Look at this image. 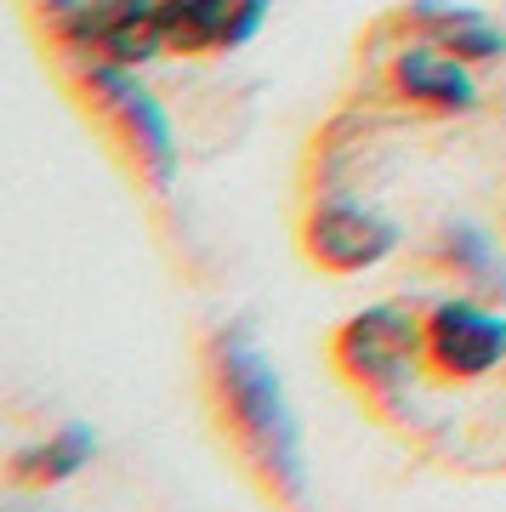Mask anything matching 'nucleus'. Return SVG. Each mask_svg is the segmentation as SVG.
<instances>
[{
  "label": "nucleus",
  "instance_id": "obj_10",
  "mask_svg": "<svg viewBox=\"0 0 506 512\" xmlns=\"http://www.w3.org/2000/svg\"><path fill=\"white\" fill-rule=\"evenodd\" d=\"M165 52H222V0H160Z\"/></svg>",
  "mask_w": 506,
  "mask_h": 512
},
{
  "label": "nucleus",
  "instance_id": "obj_1",
  "mask_svg": "<svg viewBox=\"0 0 506 512\" xmlns=\"http://www.w3.org/2000/svg\"><path fill=\"white\" fill-rule=\"evenodd\" d=\"M211 387H217L222 421L234 427L245 461L273 495L296 501L302 495V427L290 410L285 387L273 376V365L256 353L251 336L222 330L211 342Z\"/></svg>",
  "mask_w": 506,
  "mask_h": 512
},
{
  "label": "nucleus",
  "instance_id": "obj_2",
  "mask_svg": "<svg viewBox=\"0 0 506 512\" xmlns=\"http://www.w3.org/2000/svg\"><path fill=\"white\" fill-rule=\"evenodd\" d=\"M330 353H336V370L353 387H364L381 404H393L410 387L416 365L427 359V319H416V313L398 308V302H381V308L353 313L336 330Z\"/></svg>",
  "mask_w": 506,
  "mask_h": 512
},
{
  "label": "nucleus",
  "instance_id": "obj_6",
  "mask_svg": "<svg viewBox=\"0 0 506 512\" xmlns=\"http://www.w3.org/2000/svg\"><path fill=\"white\" fill-rule=\"evenodd\" d=\"M506 359V319L478 302H438L427 313V365L450 382H472Z\"/></svg>",
  "mask_w": 506,
  "mask_h": 512
},
{
  "label": "nucleus",
  "instance_id": "obj_12",
  "mask_svg": "<svg viewBox=\"0 0 506 512\" xmlns=\"http://www.w3.org/2000/svg\"><path fill=\"white\" fill-rule=\"evenodd\" d=\"M268 6L273 0H222V52L256 40V29L268 23Z\"/></svg>",
  "mask_w": 506,
  "mask_h": 512
},
{
  "label": "nucleus",
  "instance_id": "obj_7",
  "mask_svg": "<svg viewBox=\"0 0 506 512\" xmlns=\"http://www.w3.org/2000/svg\"><path fill=\"white\" fill-rule=\"evenodd\" d=\"M393 92L404 103H416V109H433V114H467L478 103V86H472L467 74V57L444 52L438 40H416V46H404L393 57Z\"/></svg>",
  "mask_w": 506,
  "mask_h": 512
},
{
  "label": "nucleus",
  "instance_id": "obj_9",
  "mask_svg": "<svg viewBox=\"0 0 506 512\" xmlns=\"http://www.w3.org/2000/svg\"><path fill=\"white\" fill-rule=\"evenodd\" d=\"M91 450H97L91 427L69 421V427L52 433L46 444H29V450L12 456V484H63V478H74L91 461Z\"/></svg>",
  "mask_w": 506,
  "mask_h": 512
},
{
  "label": "nucleus",
  "instance_id": "obj_3",
  "mask_svg": "<svg viewBox=\"0 0 506 512\" xmlns=\"http://www.w3.org/2000/svg\"><path fill=\"white\" fill-rule=\"evenodd\" d=\"M86 97L109 114V126L120 131V143L137 154L154 188H165L177 177V137H171V120H165L160 97L148 92L137 69H120V63H86Z\"/></svg>",
  "mask_w": 506,
  "mask_h": 512
},
{
  "label": "nucleus",
  "instance_id": "obj_11",
  "mask_svg": "<svg viewBox=\"0 0 506 512\" xmlns=\"http://www.w3.org/2000/svg\"><path fill=\"white\" fill-rule=\"evenodd\" d=\"M438 256H444L461 279H472L478 291H506V256L489 245V234H478V228H467V222L444 228Z\"/></svg>",
  "mask_w": 506,
  "mask_h": 512
},
{
  "label": "nucleus",
  "instance_id": "obj_4",
  "mask_svg": "<svg viewBox=\"0 0 506 512\" xmlns=\"http://www.w3.org/2000/svg\"><path fill=\"white\" fill-rule=\"evenodd\" d=\"M57 40H63V52L86 57V63L137 69V63L165 52L160 0H86V6L57 29Z\"/></svg>",
  "mask_w": 506,
  "mask_h": 512
},
{
  "label": "nucleus",
  "instance_id": "obj_5",
  "mask_svg": "<svg viewBox=\"0 0 506 512\" xmlns=\"http://www.w3.org/2000/svg\"><path fill=\"white\" fill-rule=\"evenodd\" d=\"M302 251L330 274H364V268H381L398 251V228L370 205L325 200L302 222Z\"/></svg>",
  "mask_w": 506,
  "mask_h": 512
},
{
  "label": "nucleus",
  "instance_id": "obj_13",
  "mask_svg": "<svg viewBox=\"0 0 506 512\" xmlns=\"http://www.w3.org/2000/svg\"><path fill=\"white\" fill-rule=\"evenodd\" d=\"M80 6H86V0H40V18L52 23V35H57V29H63V23L80 12Z\"/></svg>",
  "mask_w": 506,
  "mask_h": 512
},
{
  "label": "nucleus",
  "instance_id": "obj_8",
  "mask_svg": "<svg viewBox=\"0 0 506 512\" xmlns=\"http://www.w3.org/2000/svg\"><path fill=\"white\" fill-rule=\"evenodd\" d=\"M410 23L421 29V40H438L444 52L467 57V63H489L506 52V35L484 12L472 6H450V0H410Z\"/></svg>",
  "mask_w": 506,
  "mask_h": 512
}]
</instances>
